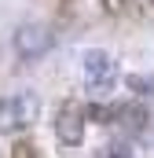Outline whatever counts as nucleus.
I'll list each match as a JSON object with an SVG mask.
<instances>
[{
  "instance_id": "5",
  "label": "nucleus",
  "mask_w": 154,
  "mask_h": 158,
  "mask_svg": "<svg viewBox=\"0 0 154 158\" xmlns=\"http://www.w3.org/2000/svg\"><path fill=\"white\" fill-rule=\"evenodd\" d=\"M147 107H140V103H117V118L114 125H121L125 132H132V136H140L143 129H147Z\"/></svg>"
},
{
  "instance_id": "3",
  "label": "nucleus",
  "mask_w": 154,
  "mask_h": 158,
  "mask_svg": "<svg viewBox=\"0 0 154 158\" xmlns=\"http://www.w3.org/2000/svg\"><path fill=\"white\" fill-rule=\"evenodd\" d=\"M84 81H88V88L95 96H107L114 88V81H117V63L107 52H99V48L84 52Z\"/></svg>"
},
{
  "instance_id": "1",
  "label": "nucleus",
  "mask_w": 154,
  "mask_h": 158,
  "mask_svg": "<svg viewBox=\"0 0 154 158\" xmlns=\"http://www.w3.org/2000/svg\"><path fill=\"white\" fill-rule=\"evenodd\" d=\"M11 48H15V55L22 63H37L55 48V33L48 26H40V22H26V26H18L11 33Z\"/></svg>"
},
{
  "instance_id": "6",
  "label": "nucleus",
  "mask_w": 154,
  "mask_h": 158,
  "mask_svg": "<svg viewBox=\"0 0 154 158\" xmlns=\"http://www.w3.org/2000/svg\"><path fill=\"white\" fill-rule=\"evenodd\" d=\"M128 88L140 92V96H154V74H132L128 77Z\"/></svg>"
},
{
  "instance_id": "4",
  "label": "nucleus",
  "mask_w": 154,
  "mask_h": 158,
  "mask_svg": "<svg viewBox=\"0 0 154 158\" xmlns=\"http://www.w3.org/2000/svg\"><path fill=\"white\" fill-rule=\"evenodd\" d=\"M55 136L63 147H77L84 140V110L74 103H63L59 107V118H55Z\"/></svg>"
},
{
  "instance_id": "9",
  "label": "nucleus",
  "mask_w": 154,
  "mask_h": 158,
  "mask_svg": "<svg viewBox=\"0 0 154 158\" xmlns=\"http://www.w3.org/2000/svg\"><path fill=\"white\" fill-rule=\"evenodd\" d=\"M151 4H154V0H151Z\"/></svg>"
},
{
  "instance_id": "8",
  "label": "nucleus",
  "mask_w": 154,
  "mask_h": 158,
  "mask_svg": "<svg viewBox=\"0 0 154 158\" xmlns=\"http://www.w3.org/2000/svg\"><path fill=\"white\" fill-rule=\"evenodd\" d=\"M30 151H33V147H30V143H22V147H18V155H15V158H33Z\"/></svg>"
},
{
  "instance_id": "2",
  "label": "nucleus",
  "mask_w": 154,
  "mask_h": 158,
  "mask_svg": "<svg viewBox=\"0 0 154 158\" xmlns=\"http://www.w3.org/2000/svg\"><path fill=\"white\" fill-rule=\"evenodd\" d=\"M37 121V96L33 92H15L0 99V132H22Z\"/></svg>"
},
{
  "instance_id": "7",
  "label": "nucleus",
  "mask_w": 154,
  "mask_h": 158,
  "mask_svg": "<svg viewBox=\"0 0 154 158\" xmlns=\"http://www.w3.org/2000/svg\"><path fill=\"white\" fill-rule=\"evenodd\" d=\"M95 158H132V151H128V147H121V143H114V147H103Z\"/></svg>"
}]
</instances>
